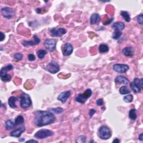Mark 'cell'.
Here are the masks:
<instances>
[{"label":"cell","mask_w":143,"mask_h":143,"mask_svg":"<svg viewBox=\"0 0 143 143\" xmlns=\"http://www.w3.org/2000/svg\"><path fill=\"white\" fill-rule=\"evenodd\" d=\"M34 123L38 127H42L55 122L56 118L54 113L46 111L38 110L34 113Z\"/></svg>","instance_id":"cell-1"},{"label":"cell","mask_w":143,"mask_h":143,"mask_svg":"<svg viewBox=\"0 0 143 143\" xmlns=\"http://www.w3.org/2000/svg\"><path fill=\"white\" fill-rule=\"evenodd\" d=\"M98 136L102 140H107L111 137L112 132L108 126L102 125L98 128Z\"/></svg>","instance_id":"cell-2"},{"label":"cell","mask_w":143,"mask_h":143,"mask_svg":"<svg viewBox=\"0 0 143 143\" xmlns=\"http://www.w3.org/2000/svg\"><path fill=\"white\" fill-rule=\"evenodd\" d=\"M125 25L122 22H116L112 24V27L114 28V32L112 35V38L118 39L122 35V31L124 29Z\"/></svg>","instance_id":"cell-3"},{"label":"cell","mask_w":143,"mask_h":143,"mask_svg":"<svg viewBox=\"0 0 143 143\" xmlns=\"http://www.w3.org/2000/svg\"><path fill=\"white\" fill-rule=\"evenodd\" d=\"M20 105L22 109H26L30 107L32 105V101L30 96L28 94L23 93L20 97Z\"/></svg>","instance_id":"cell-4"},{"label":"cell","mask_w":143,"mask_h":143,"mask_svg":"<svg viewBox=\"0 0 143 143\" xmlns=\"http://www.w3.org/2000/svg\"><path fill=\"white\" fill-rule=\"evenodd\" d=\"M92 92L91 89L88 88L85 90L83 94H80L78 95L76 98V101L83 104L85 101L92 96Z\"/></svg>","instance_id":"cell-5"},{"label":"cell","mask_w":143,"mask_h":143,"mask_svg":"<svg viewBox=\"0 0 143 143\" xmlns=\"http://www.w3.org/2000/svg\"><path fill=\"white\" fill-rule=\"evenodd\" d=\"M53 134V132L51 130L41 129L35 134L34 137L38 139H43L51 137Z\"/></svg>","instance_id":"cell-6"},{"label":"cell","mask_w":143,"mask_h":143,"mask_svg":"<svg viewBox=\"0 0 143 143\" xmlns=\"http://www.w3.org/2000/svg\"><path fill=\"white\" fill-rule=\"evenodd\" d=\"M46 70L52 74H55L60 70L59 65L55 62H51L47 64Z\"/></svg>","instance_id":"cell-7"},{"label":"cell","mask_w":143,"mask_h":143,"mask_svg":"<svg viewBox=\"0 0 143 143\" xmlns=\"http://www.w3.org/2000/svg\"><path fill=\"white\" fill-rule=\"evenodd\" d=\"M56 41L53 39H47L44 41V45L46 49L49 52L54 51L56 49Z\"/></svg>","instance_id":"cell-8"},{"label":"cell","mask_w":143,"mask_h":143,"mask_svg":"<svg viewBox=\"0 0 143 143\" xmlns=\"http://www.w3.org/2000/svg\"><path fill=\"white\" fill-rule=\"evenodd\" d=\"M1 12L2 16L8 19H12L15 15L14 10L11 8H8V7H5V8H2L1 10Z\"/></svg>","instance_id":"cell-9"},{"label":"cell","mask_w":143,"mask_h":143,"mask_svg":"<svg viewBox=\"0 0 143 143\" xmlns=\"http://www.w3.org/2000/svg\"><path fill=\"white\" fill-rule=\"evenodd\" d=\"M113 69L119 73H124L129 69V67L127 64H115L113 66Z\"/></svg>","instance_id":"cell-10"},{"label":"cell","mask_w":143,"mask_h":143,"mask_svg":"<svg viewBox=\"0 0 143 143\" xmlns=\"http://www.w3.org/2000/svg\"><path fill=\"white\" fill-rule=\"evenodd\" d=\"M51 35L53 37H61L64 34L67 33V31L64 28H53L50 31Z\"/></svg>","instance_id":"cell-11"},{"label":"cell","mask_w":143,"mask_h":143,"mask_svg":"<svg viewBox=\"0 0 143 143\" xmlns=\"http://www.w3.org/2000/svg\"><path fill=\"white\" fill-rule=\"evenodd\" d=\"M73 52V47L72 45L70 43H66L64 45L62 53L64 56H69Z\"/></svg>","instance_id":"cell-12"},{"label":"cell","mask_w":143,"mask_h":143,"mask_svg":"<svg viewBox=\"0 0 143 143\" xmlns=\"http://www.w3.org/2000/svg\"><path fill=\"white\" fill-rule=\"evenodd\" d=\"M33 40H30V41H24L23 42V45L25 46V47H28V46H34L37 45L39 44V42H40V39H39L38 36L37 35H34L33 38Z\"/></svg>","instance_id":"cell-13"},{"label":"cell","mask_w":143,"mask_h":143,"mask_svg":"<svg viewBox=\"0 0 143 143\" xmlns=\"http://www.w3.org/2000/svg\"><path fill=\"white\" fill-rule=\"evenodd\" d=\"M71 95V92L70 91H66L62 92L57 97V99L61 101L63 103H65L67 100L69 98Z\"/></svg>","instance_id":"cell-14"},{"label":"cell","mask_w":143,"mask_h":143,"mask_svg":"<svg viewBox=\"0 0 143 143\" xmlns=\"http://www.w3.org/2000/svg\"><path fill=\"white\" fill-rule=\"evenodd\" d=\"M25 130V127L24 126H22L19 128H16V129H15L12 130L10 133V136L12 137H15V138H19L21 134Z\"/></svg>","instance_id":"cell-15"},{"label":"cell","mask_w":143,"mask_h":143,"mask_svg":"<svg viewBox=\"0 0 143 143\" xmlns=\"http://www.w3.org/2000/svg\"><path fill=\"white\" fill-rule=\"evenodd\" d=\"M123 53L124 55L128 56V57H133L134 55V48L133 46H127L125 47L123 49Z\"/></svg>","instance_id":"cell-16"},{"label":"cell","mask_w":143,"mask_h":143,"mask_svg":"<svg viewBox=\"0 0 143 143\" xmlns=\"http://www.w3.org/2000/svg\"><path fill=\"white\" fill-rule=\"evenodd\" d=\"M17 126L15 120H7L5 123V128L6 130H10L15 128Z\"/></svg>","instance_id":"cell-17"},{"label":"cell","mask_w":143,"mask_h":143,"mask_svg":"<svg viewBox=\"0 0 143 143\" xmlns=\"http://www.w3.org/2000/svg\"><path fill=\"white\" fill-rule=\"evenodd\" d=\"M115 82L116 83H121L125 85H128L129 84V81L127 78L122 76H119L115 78Z\"/></svg>","instance_id":"cell-18"},{"label":"cell","mask_w":143,"mask_h":143,"mask_svg":"<svg viewBox=\"0 0 143 143\" xmlns=\"http://www.w3.org/2000/svg\"><path fill=\"white\" fill-rule=\"evenodd\" d=\"M100 21H101V17L98 13H95L91 15L90 18V24L91 25L99 24Z\"/></svg>","instance_id":"cell-19"},{"label":"cell","mask_w":143,"mask_h":143,"mask_svg":"<svg viewBox=\"0 0 143 143\" xmlns=\"http://www.w3.org/2000/svg\"><path fill=\"white\" fill-rule=\"evenodd\" d=\"M13 69V66L12 65V64H8V65L6 66L5 67H3L1 69V71H0V76L1 77L5 76L6 74H7V72L9 70H11Z\"/></svg>","instance_id":"cell-20"},{"label":"cell","mask_w":143,"mask_h":143,"mask_svg":"<svg viewBox=\"0 0 143 143\" xmlns=\"http://www.w3.org/2000/svg\"><path fill=\"white\" fill-rule=\"evenodd\" d=\"M19 99L17 98L14 97V96H11L9 98L8 100V103L10 107L12 109H15L16 108V102L18 101Z\"/></svg>","instance_id":"cell-21"},{"label":"cell","mask_w":143,"mask_h":143,"mask_svg":"<svg viewBox=\"0 0 143 143\" xmlns=\"http://www.w3.org/2000/svg\"><path fill=\"white\" fill-rule=\"evenodd\" d=\"M99 52L101 54L106 53L109 51V46L105 44H101L98 47Z\"/></svg>","instance_id":"cell-22"},{"label":"cell","mask_w":143,"mask_h":143,"mask_svg":"<svg viewBox=\"0 0 143 143\" xmlns=\"http://www.w3.org/2000/svg\"><path fill=\"white\" fill-rule=\"evenodd\" d=\"M128 117L132 120L135 121L137 118V110L135 109H132L129 111L128 112Z\"/></svg>","instance_id":"cell-23"},{"label":"cell","mask_w":143,"mask_h":143,"mask_svg":"<svg viewBox=\"0 0 143 143\" xmlns=\"http://www.w3.org/2000/svg\"><path fill=\"white\" fill-rule=\"evenodd\" d=\"M120 15L123 16L124 19L127 23H129L131 21V17L130 14L128 12L125 11H121L120 12Z\"/></svg>","instance_id":"cell-24"},{"label":"cell","mask_w":143,"mask_h":143,"mask_svg":"<svg viewBox=\"0 0 143 143\" xmlns=\"http://www.w3.org/2000/svg\"><path fill=\"white\" fill-rule=\"evenodd\" d=\"M119 92L121 95H126L130 94L131 91L128 89L126 85H123V86L121 87L119 89Z\"/></svg>","instance_id":"cell-25"},{"label":"cell","mask_w":143,"mask_h":143,"mask_svg":"<svg viewBox=\"0 0 143 143\" xmlns=\"http://www.w3.org/2000/svg\"><path fill=\"white\" fill-rule=\"evenodd\" d=\"M49 111L53 113L60 114V113H62L63 112L64 110H63V109L62 108V107H56V108L49 109Z\"/></svg>","instance_id":"cell-26"},{"label":"cell","mask_w":143,"mask_h":143,"mask_svg":"<svg viewBox=\"0 0 143 143\" xmlns=\"http://www.w3.org/2000/svg\"><path fill=\"white\" fill-rule=\"evenodd\" d=\"M133 82L135 84H137L139 87H140L141 89H143V79L142 78H140V79H139V78H135Z\"/></svg>","instance_id":"cell-27"},{"label":"cell","mask_w":143,"mask_h":143,"mask_svg":"<svg viewBox=\"0 0 143 143\" xmlns=\"http://www.w3.org/2000/svg\"><path fill=\"white\" fill-rule=\"evenodd\" d=\"M130 87L131 89H133V91L136 93V94H138V93H140L141 92V89L140 87H139L137 84H135L134 82H131L130 83Z\"/></svg>","instance_id":"cell-28"},{"label":"cell","mask_w":143,"mask_h":143,"mask_svg":"<svg viewBox=\"0 0 143 143\" xmlns=\"http://www.w3.org/2000/svg\"><path fill=\"white\" fill-rule=\"evenodd\" d=\"M47 51L44 49H40L37 52V55L39 59H43L45 55L47 54Z\"/></svg>","instance_id":"cell-29"},{"label":"cell","mask_w":143,"mask_h":143,"mask_svg":"<svg viewBox=\"0 0 143 143\" xmlns=\"http://www.w3.org/2000/svg\"><path fill=\"white\" fill-rule=\"evenodd\" d=\"M15 123L17 125V126H18V125H23L24 123V118L23 116L19 115L15 118Z\"/></svg>","instance_id":"cell-30"},{"label":"cell","mask_w":143,"mask_h":143,"mask_svg":"<svg viewBox=\"0 0 143 143\" xmlns=\"http://www.w3.org/2000/svg\"><path fill=\"white\" fill-rule=\"evenodd\" d=\"M124 101L126 103H130L133 101V96L130 94H128L125 96L124 97Z\"/></svg>","instance_id":"cell-31"},{"label":"cell","mask_w":143,"mask_h":143,"mask_svg":"<svg viewBox=\"0 0 143 143\" xmlns=\"http://www.w3.org/2000/svg\"><path fill=\"white\" fill-rule=\"evenodd\" d=\"M77 142H86V137L85 135H81L78 137L76 140Z\"/></svg>","instance_id":"cell-32"},{"label":"cell","mask_w":143,"mask_h":143,"mask_svg":"<svg viewBox=\"0 0 143 143\" xmlns=\"http://www.w3.org/2000/svg\"><path fill=\"white\" fill-rule=\"evenodd\" d=\"M1 79L3 82H9L11 80V76L10 74H7L5 75V76L1 77Z\"/></svg>","instance_id":"cell-33"},{"label":"cell","mask_w":143,"mask_h":143,"mask_svg":"<svg viewBox=\"0 0 143 143\" xmlns=\"http://www.w3.org/2000/svg\"><path fill=\"white\" fill-rule=\"evenodd\" d=\"M23 58V55L21 53H16L14 55V59L16 60H21Z\"/></svg>","instance_id":"cell-34"},{"label":"cell","mask_w":143,"mask_h":143,"mask_svg":"<svg viewBox=\"0 0 143 143\" xmlns=\"http://www.w3.org/2000/svg\"><path fill=\"white\" fill-rule=\"evenodd\" d=\"M137 21H138V23L139 24L142 25V24H143V16H142V13L140 14V15H139L137 16Z\"/></svg>","instance_id":"cell-35"},{"label":"cell","mask_w":143,"mask_h":143,"mask_svg":"<svg viewBox=\"0 0 143 143\" xmlns=\"http://www.w3.org/2000/svg\"><path fill=\"white\" fill-rule=\"evenodd\" d=\"M28 60H29V61H34L35 60V56L33 54H28Z\"/></svg>","instance_id":"cell-36"},{"label":"cell","mask_w":143,"mask_h":143,"mask_svg":"<svg viewBox=\"0 0 143 143\" xmlns=\"http://www.w3.org/2000/svg\"><path fill=\"white\" fill-rule=\"evenodd\" d=\"M96 103H97V105L98 106H101L103 105V100L102 98H100L97 100V101H96Z\"/></svg>","instance_id":"cell-37"},{"label":"cell","mask_w":143,"mask_h":143,"mask_svg":"<svg viewBox=\"0 0 143 143\" xmlns=\"http://www.w3.org/2000/svg\"><path fill=\"white\" fill-rule=\"evenodd\" d=\"M96 111L95 110H94V109H91L90 110H89V117L92 118V117L96 113Z\"/></svg>","instance_id":"cell-38"},{"label":"cell","mask_w":143,"mask_h":143,"mask_svg":"<svg viewBox=\"0 0 143 143\" xmlns=\"http://www.w3.org/2000/svg\"><path fill=\"white\" fill-rule=\"evenodd\" d=\"M113 20V18H111L110 19H109L108 21H106L105 22L103 23V25H109L110 24H111V23L112 22V21Z\"/></svg>","instance_id":"cell-39"},{"label":"cell","mask_w":143,"mask_h":143,"mask_svg":"<svg viewBox=\"0 0 143 143\" xmlns=\"http://www.w3.org/2000/svg\"><path fill=\"white\" fill-rule=\"evenodd\" d=\"M5 38V35L1 31V41H2L3 40H4Z\"/></svg>","instance_id":"cell-40"},{"label":"cell","mask_w":143,"mask_h":143,"mask_svg":"<svg viewBox=\"0 0 143 143\" xmlns=\"http://www.w3.org/2000/svg\"><path fill=\"white\" fill-rule=\"evenodd\" d=\"M138 139L139 140L142 141V140H143V134L142 133H141L140 135H139Z\"/></svg>","instance_id":"cell-41"},{"label":"cell","mask_w":143,"mask_h":143,"mask_svg":"<svg viewBox=\"0 0 143 143\" xmlns=\"http://www.w3.org/2000/svg\"><path fill=\"white\" fill-rule=\"evenodd\" d=\"M120 142V140L118 138H115L113 141V142Z\"/></svg>","instance_id":"cell-42"},{"label":"cell","mask_w":143,"mask_h":143,"mask_svg":"<svg viewBox=\"0 0 143 143\" xmlns=\"http://www.w3.org/2000/svg\"><path fill=\"white\" fill-rule=\"evenodd\" d=\"M38 142V141L35 140H30L26 141V142Z\"/></svg>","instance_id":"cell-43"},{"label":"cell","mask_w":143,"mask_h":143,"mask_svg":"<svg viewBox=\"0 0 143 143\" xmlns=\"http://www.w3.org/2000/svg\"><path fill=\"white\" fill-rule=\"evenodd\" d=\"M25 140V139L23 138V139H21H21H20V141H24Z\"/></svg>","instance_id":"cell-44"}]
</instances>
